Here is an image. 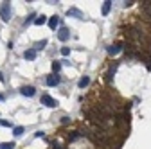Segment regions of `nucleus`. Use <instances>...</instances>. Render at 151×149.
<instances>
[{"instance_id": "nucleus-6", "label": "nucleus", "mask_w": 151, "mask_h": 149, "mask_svg": "<svg viewBox=\"0 0 151 149\" xmlns=\"http://www.w3.org/2000/svg\"><path fill=\"white\" fill-rule=\"evenodd\" d=\"M121 50H122V45H121V43H115V45L108 47V54H110V56H117Z\"/></svg>"}, {"instance_id": "nucleus-12", "label": "nucleus", "mask_w": 151, "mask_h": 149, "mask_svg": "<svg viewBox=\"0 0 151 149\" xmlns=\"http://www.w3.org/2000/svg\"><path fill=\"white\" fill-rule=\"evenodd\" d=\"M45 22H47V18H45L43 14H42V16H38V18H36V20H34V24H36V25H43Z\"/></svg>"}, {"instance_id": "nucleus-1", "label": "nucleus", "mask_w": 151, "mask_h": 149, "mask_svg": "<svg viewBox=\"0 0 151 149\" xmlns=\"http://www.w3.org/2000/svg\"><path fill=\"white\" fill-rule=\"evenodd\" d=\"M0 18L4 22L11 20V4L9 2H2V6H0Z\"/></svg>"}, {"instance_id": "nucleus-20", "label": "nucleus", "mask_w": 151, "mask_h": 149, "mask_svg": "<svg viewBox=\"0 0 151 149\" xmlns=\"http://www.w3.org/2000/svg\"><path fill=\"white\" fill-rule=\"evenodd\" d=\"M78 137H79V133H72V135H70V140H76Z\"/></svg>"}, {"instance_id": "nucleus-11", "label": "nucleus", "mask_w": 151, "mask_h": 149, "mask_svg": "<svg viewBox=\"0 0 151 149\" xmlns=\"http://www.w3.org/2000/svg\"><path fill=\"white\" fill-rule=\"evenodd\" d=\"M88 83H90V79H88V77L85 76V77H81V79H79L78 86H79V88H85V86H88Z\"/></svg>"}, {"instance_id": "nucleus-23", "label": "nucleus", "mask_w": 151, "mask_h": 149, "mask_svg": "<svg viewBox=\"0 0 151 149\" xmlns=\"http://www.w3.org/2000/svg\"><path fill=\"white\" fill-rule=\"evenodd\" d=\"M0 101H4V97H2V95H0Z\"/></svg>"}, {"instance_id": "nucleus-2", "label": "nucleus", "mask_w": 151, "mask_h": 149, "mask_svg": "<svg viewBox=\"0 0 151 149\" xmlns=\"http://www.w3.org/2000/svg\"><path fill=\"white\" fill-rule=\"evenodd\" d=\"M42 104H45L47 108H56L58 106V101L52 99L50 95H42Z\"/></svg>"}, {"instance_id": "nucleus-3", "label": "nucleus", "mask_w": 151, "mask_h": 149, "mask_svg": "<svg viewBox=\"0 0 151 149\" xmlns=\"http://www.w3.org/2000/svg\"><path fill=\"white\" fill-rule=\"evenodd\" d=\"M67 14H68V16H74V18H78V20H85V13L79 11V9H76V7H70V9L67 11Z\"/></svg>"}, {"instance_id": "nucleus-7", "label": "nucleus", "mask_w": 151, "mask_h": 149, "mask_svg": "<svg viewBox=\"0 0 151 149\" xmlns=\"http://www.w3.org/2000/svg\"><path fill=\"white\" fill-rule=\"evenodd\" d=\"M58 85H60V76H56V74H54V76L47 77V86H58Z\"/></svg>"}, {"instance_id": "nucleus-9", "label": "nucleus", "mask_w": 151, "mask_h": 149, "mask_svg": "<svg viewBox=\"0 0 151 149\" xmlns=\"http://www.w3.org/2000/svg\"><path fill=\"white\" fill-rule=\"evenodd\" d=\"M58 25H60V18H58V16H52L50 20H49V27H50L52 31H56V27H58Z\"/></svg>"}, {"instance_id": "nucleus-22", "label": "nucleus", "mask_w": 151, "mask_h": 149, "mask_svg": "<svg viewBox=\"0 0 151 149\" xmlns=\"http://www.w3.org/2000/svg\"><path fill=\"white\" fill-rule=\"evenodd\" d=\"M54 149H63V147L61 145H54Z\"/></svg>"}, {"instance_id": "nucleus-19", "label": "nucleus", "mask_w": 151, "mask_h": 149, "mask_svg": "<svg viewBox=\"0 0 151 149\" xmlns=\"http://www.w3.org/2000/svg\"><path fill=\"white\" fill-rule=\"evenodd\" d=\"M61 54H63V56H68V54H70V49H68V47H63V49H61Z\"/></svg>"}, {"instance_id": "nucleus-15", "label": "nucleus", "mask_w": 151, "mask_h": 149, "mask_svg": "<svg viewBox=\"0 0 151 149\" xmlns=\"http://www.w3.org/2000/svg\"><path fill=\"white\" fill-rule=\"evenodd\" d=\"M13 133H14L16 137H20V135H24V128H22V126H16V128L13 129Z\"/></svg>"}, {"instance_id": "nucleus-21", "label": "nucleus", "mask_w": 151, "mask_h": 149, "mask_svg": "<svg viewBox=\"0 0 151 149\" xmlns=\"http://www.w3.org/2000/svg\"><path fill=\"white\" fill-rule=\"evenodd\" d=\"M131 4H133V0H128V2H124V7H129Z\"/></svg>"}, {"instance_id": "nucleus-10", "label": "nucleus", "mask_w": 151, "mask_h": 149, "mask_svg": "<svg viewBox=\"0 0 151 149\" xmlns=\"http://www.w3.org/2000/svg\"><path fill=\"white\" fill-rule=\"evenodd\" d=\"M110 9H111V2H110V0H106V2L103 4V14L106 16V14L110 13Z\"/></svg>"}, {"instance_id": "nucleus-18", "label": "nucleus", "mask_w": 151, "mask_h": 149, "mask_svg": "<svg viewBox=\"0 0 151 149\" xmlns=\"http://www.w3.org/2000/svg\"><path fill=\"white\" fill-rule=\"evenodd\" d=\"M142 7H144V11H146V13H149V14H151V2H144V6H142Z\"/></svg>"}, {"instance_id": "nucleus-5", "label": "nucleus", "mask_w": 151, "mask_h": 149, "mask_svg": "<svg viewBox=\"0 0 151 149\" xmlns=\"http://www.w3.org/2000/svg\"><path fill=\"white\" fill-rule=\"evenodd\" d=\"M20 92H22V95H25V97H32V95L36 94V90H34L32 86H22Z\"/></svg>"}, {"instance_id": "nucleus-8", "label": "nucleus", "mask_w": 151, "mask_h": 149, "mask_svg": "<svg viewBox=\"0 0 151 149\" xmlns=\"http://www.w3.org/2000/svg\"><path fill=\"white\" fill-rule=\"evenodd\" d=\"M24 58H25V59H29V61H32V59L36 58V50H34V49L25 50V52H24Z\"/></svg>"}, {"instance_id": "nucleus-17", "label": "nucleus", "mask_w": 151, "mask_h": 149, "mask_svg": "<svg viewBox=\"0 0 151 149\" xmlns=\"http://www.w3.org/2000/svg\"><path fill=\"white\" fill-rule=\"evenodd\" d=\"M34 16H36V14H34V13H32V14H29V18H27V20H25V22H24V24H25V27H27V25H31V24H32V22H34V20H32V18H34Z\"/></svg>"}, {"instance_id": "nucleus-4", "label": "nucleus", "mask_w": 151, "mask_h": 149, "mask_svg": "<svg viewBox=\"0 0 151 149\" xmlns=\"http://www.w3.org/2000/svg\"><path fill=\"white\" fill-rule=\"evenodd\" d=\"M58 38H60V42H67V40L70 38V32H68L67 27H61V29L58 31Z\"/></svg>"}, {"instance_id": "nucleus-14", "label": "nucleus", "mask_w": 151, "mask_h": 149, "mask_svg": "<svg viewBox=\"0 0 151 149\" xmlns=\"http://www.w3.org/2000/svg\"><path fill=\"white\" fill-rule=\"evenodd\" d=\"M14 147V142H4L0 144V149H13Z\"/></svg>"}, {"instance_id": "nucleus-16", "label": "nucleus", "mask_w": 151, "mask_h": 149, "mask_svg": "<svg viewBox=\"0 0 151 149\" xmlns=\"http://www.w3.org/2000/svg\"><path fill=\"white\" fill-rule=\"evenodd\" d=\"M52 70H54L56 74H58V72L61 70V63H58V61H54V63H52Z\"/></svg>"}, {"instance_id": "nucleus-13", "label": "nucleus", "mask_w": 151, "mask_h": 149, "mask_svg": "<svg viewBox=\"0 0 151 149\" xmlns=\"http://www.w3.org/2000/svg\"><path fill=\"white\" fill-rule=\"evenodd\" d=\"M45 45H47V40H42V42H38V43L34 45V50H40V49H45Z\"/></svg>"}]
</instances>
